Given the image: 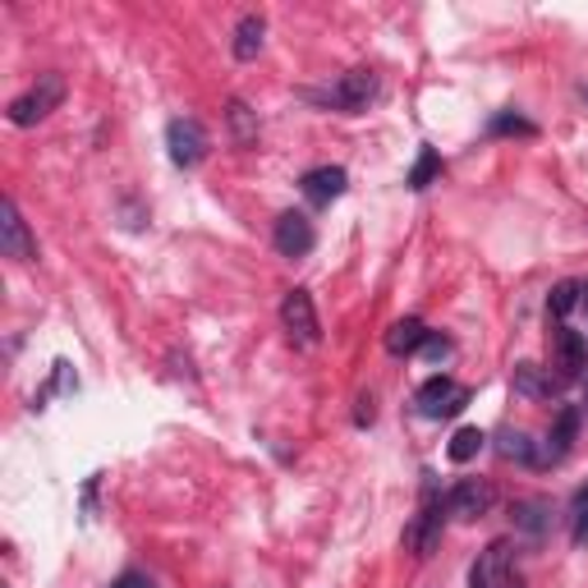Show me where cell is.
Instances as JSON below:
<instances>
[{
  "mask_svg": "<svg viewBox=\"0 0 588 588\" xmlns=\"http://www.w3.org/2000/svg\"><path fill=\"white\" fill-rule=\"evenodd\" d=\"M60 102H65V79L60 74H42L28 92H19V97L10 102V125L28 130V125H38V120H47Z\"/></svg>",
  "mask_w": 588,
  "mask_h": 588,
  "instance_id": "1",
  "label": "cell"
},
{
  "mask_svg": "<svg viewBox=\"0 0 588 588\" xmlns=\"http://www.w3.org/2000/svg\"><path fill=\"white\" fill-rule=\"evenodd\" d=\"M446 506L437 502V487H423V506H419V515L405 524V551H414V556H432L437 551V543H442V524H446V515H442Z\"/></svg>",
  "mask_w": 588,
  "mask_h": 588,
  "instance_id": "2",
  "label": "cell"
},
{
  "mask_svg": "<svg viewBox=\"0 0 588 588\" xmlns=\"http://www.w3.org/2000/svg\"><path fill=\"white\" fill-rule=\"evenodd\" d=\"M414 405H419V414H423V419H432V423H442V419H455V414H460L464 405H470V386H460L455 378L437 373V378H427V382L419 386Z\"/></svg>",
  "mask_w": 588,
  "mask_h": 588,
  "instance_id": "3",
  "label": "cell"
},
{
  "mask_svg": "<svg viewBox=\"0 0 588 588\" xmlns=\"http://www.w3.org/2000/svg\"><path fill=\"white\" fill-rule=\"evenodd\" d=\"M166 152H171V162H175L179 171L198 166V162L207 157V130L198 125L194 115L171 120V125H166Z\"/></svg>",
  "mask_w": 588,
  "mask_h": 588,
  "instance_id": "4",
  "label": "cell"
},
{
  "mask_svg": "<svg viewBox=\"0 0 588 588\" xmlns=\"http://www.w3.org/2000/svg\"><path fill=\"white\" fill-rule=\"evenodd\" d=\"M281 322H286V331H290L295 345H318V340H322V322H318L313 295H308L303 286L290 290V295L281 299Z\"/></svg>",
  "mask_w": 588,
  "mask_h": 588,
  "instance_id": "5",
  "label": "cell"
},
{
  "mask_svg": "<svg viewBox=\"0 0 588 588\" xmlns=\"http://www.w3.org/2000/svg\"><path fill=\"white\" fill-rule=\"evenodd\" d=\"M378 74L373 70H350V74H340V83L327 92V102L336 106V111H350V115H359V111H368V102L378 97Z\"/></svg>",
  "mask_w": 588,
  "mask_h": 588,
  "instance_id": "6",
  "label": "cell"
},
{
  "mask_svg": "<svg viewBox=\"0 0 588 588\" xmlns=\"http://www.w3.org/2000/svg\"><path fill=\"white\" fill-rule=\"evenodd\" d=\"M0 249H6V258H14V262L38 258V239L28 235V221H23L14 198H6V207H0Z\"/></svg>",
  "mask_w": 588,
  "mask_h": 588,
  "instance_id": "7",
  "label": "cell"
},
{
  "mask_svg": "<svg viewBox=\"0 0 588 588\" xmlns=\"http://www.w3.org/2000/svg\"><path fill=\"white\" fill-rule=\"evenodd\" d=\"M470 588H510V543L497 538L478 551V561L470 566Z\"/></svg>",
  "mask_w": 588,
  "mask_h": 588,
  "instance_id": "8",
  "label": "cell"
},
{
  "mask_svg": "<svg viewBox=\"0 0 588 588\" xmlns=\"http://www.w3.org/2000/svg\"><path fill=\"white\" fill-rule=\"evenodd\" d=\"M492 502H497L492 483H483V478H464V483H455V487L446 492V515H455V519H478V515L492 510Z\"/></svg>",
  "mask_w": 588,
  "mask_h": 588,
  "instance_id": "9",
  "label": "cell"
},
{
  "mask_svg": "<svg viewBox=\"0 0 588 588\" xmlns=\"http://www.w3.org/2000/svg\"><path fill=\"white\" fill-rule=\"evenodd\" d=\"M276 249H281L286 258H303V254H313V244H318V230L313 221H308L303 212H286L281 221H276Z\"/></svg>",
  "mask_w": 588,
  "mask_h": 588,
  "instance_id": "10",
  "label": "cell"
},
{
  "mask_svg": "<svg viewBox=\"0 0 588 588\" xmlns=\"http://www.w3.org/2000/svg\"><path fill=\"white\" fill-rule=\"evenodd\" d=\"M584 368H588V340L570 327L556 331V382H579L584 378Z\"/></svg>",
  "mask_w": 588,
  "mask_h": 588,
  "instance_id": "11",
  "label": "cell"
},
{
  "mask_svg": "<svg viewBox=\"0 0 588 588\" xmlns=\"http://www.w3.org/2000/svg\"><path fill=\"white\" fill-rule=\"evenodd\" d=\"M345 184H350V175L340 171V166H318V171H308L299 179V189H303V198L313 203V207H331L340 194H345Z\"/></svg>",
  "mask_w": 588,
  "mask_h": 588,
  "instance_id": "12",
  "label": "cell"
},
{
  "mask_svg": "<svg viewBox=\"0 0 588 588\" xmlns=\"http://www.w3.org/2000/svg\"><path fill=\"white\" fill-rule=\"evenodd\" d=\"M575 432H579V410H561L556 414V423H551V432H547V442H543V451H538V464H561L566 455H570V446H575Z\"/></svg>",
  "mask_w": 588,
  "mask_h": 588,
  "instance_id": "13",
  "label": "cell"
},
{
  "mask_svg": "<svg viewBox=\"0 0 588 588\" xmlns=\"http://www.w3.org/2000/svg\"><path fill=\"white\" fill-rule=\"evenodd\" d=\"M427 327L419 322V318H400L391 331H386V354H395V359H405V354H419L423 345H427Z\"/></svg>",
  "mask_w": 588,
  "mask_h": 588,
  "instance_id": "14",
  "label": "cell"
},
{
  "mask_svg": "<svg viewBox=\"0 0 588 588\" xmlns=\"http://www.w3.org/2000/svg\"><path fill=\"white\" fill-rule=\"evenodd\" d=\"M515 391H519L524 400H551L556 391H561V382L547 378L538 363H519V368H515Z\"/></svg>",
  "mask_w": 588,
  "mask_h": 588,
  "instance_id": "15",
  "label": "cell"
},
{
  "mask_svg": "<svg viewBox=\"0 0 588 588\" xmlns=\"http://www.w3.org/2000/svg\"><path fill=\"white\" fill-rule=\"evenodd\" d=\"M262 38H267V19L262 14H244L235 23V60H254L262 51Z\"/></svg>",
  "mask_w": 588,
  "mask_h": 588,
  "instance_id": "16",
  "label": "cell"
},
{
  "mask_svg": "<svg viewBox=\"0 0 588 588\" xmlns=\"http://www.w3.org/2000/svg\"><path fill=\"white\" fill-rule=\"evenodd\" d=\"M515 529H524V534H529V538H543L547 529H551V506L547 502H519L515 506Z\"/></svg>",
  "mask_w": 588,
  "mask_h": 588,
  "instance_id": "17",
  "label": "cell"
},
{
  "mask_svg": "<svg viewBox=\"0 0 588 588\" xmlns=\"http://www.w3.org/2000/svg\"><path fill=\"white\" fill-rule=\"evenodd\" d=\"M502 460H519V464H538V451L529 442V432H519V427H506L502 432V442H497Z\"/></svg>",
  "mask_w": 588,
  "mask_h": 588,
  "instance_id": "18",
  "label": "cell"
},
{
  "mask_svg": "<svg viewBox=\"0 0 588 588\" xmlns=\"http://www.w3.org/2000/svg\"><path fill=\"white\" fill-rule=\"evenodd\" d=\"M226 120H230V134H235L239 147L258 143V120H254V111L244 106V102H230V106H226Z\"/></svg>",
  "mask_w": 588,
  "mask_h": 588,
  "instance_id": "19",
  "label": "cell"
},
{
  "mask_svg": "<svg viewBox=\"0 0 588 588\" xmlns=\"http://www.w3.org/2000/svg\"><path fill=\"white\" fill-rule=\"evenodd\" d=\"M579 308V281H561V286H551V299H547V313L556 322H566L570 313Z\"/></svg>",
  "mask_w": 588,
  "mask_h": 588,
  "instance_id": "20",
  "label": "cell"
},
{
  "mask_svg": "<svg viewBox=\"0 0 588 588\" xmlns=\"http://www.w3.org/2000/svg\"><path fill=\"white\" fill-rule=\"evenodd\" d=\"M483 442H487V437H483L478 427H460L455 437H451V446H446V455H451L455 464H470V460L483 451Z\"/></svg>",
  "mask_w": 588,
  "mask_h": 588,
  "instance_id": "21",
  "label": "cell"
},
{
  "mask_svg": "<svg viewBox=\"0 0 588 588\" xmlns=\"http://www.w3.org/2000/svg\"><path fill=\"white\" fill-rule=\"evenodd\" d=\"M437 175H442V157H437V152H432V147H423V152H419V162H414V171H410V179H405V184H410V189H427V184H432V179H437Z\"/></svg>",
  "mask_w": 588,
  "mask_h": 588,
  "instance_id": "22",
  "label": "cell"
},
{
  "mask_svg": "<svg viewBox=\"0 0 588 588\" xmlns=\"http://www.w3.org/2000/svg\"><path fill=\"white\" fill-rule=\"evenodd\" d=\"M492 134H524V138H534L538 130L529 125V120H519V115H497V120H492Z\"/></svg>",
  "mask_w": 588,
  "mask_h": 588,
  "instance_id": "23",
  "label": "cell"
},
{
  "mask_svg": "<svg viewBox=\"0 0 588 588\" xmlns=\"http://www.w3.org/2000/svg\"><path fill=\"white\" fill-rule=\"evenodd\" d=\"M575 543H588V487H579L575 497Z\"/></svg>",
  "mask_w": 588,
  "mask_h": 588,
  "instance_id": "24",
  "label": "cell"
},
{
  "mask_svg": "<svg viewBox=\"0 0 588 588\" xmlns=\"http://www.w3.org/2000/svg\"><path fill=\"white\" fill-rule=\"evenodd\" d=\"M111 588H157V584H152L147 575H138V570H130V575H120Z\"/></svg>",
  "mask_w": 588,
  "mask_h": 588,
  "instance_id": "25",
  "label": "cell"
},
{
  "mask_svg": "<svg viewBox=\"0 0 588 588\" xmlns=\"http://www.w3.org/2000/svg\"><path fill=\"white\" fill-rule=\"evenodd\" d=\"M423 350H427V359H437V363H442V359L451 354V340H442V336H427V345H423Z\"/></svg>",
  "mask_w": 588,
  "mask_h": 588,
  "instance_id": "26",
  "label": "cell"
},
{
  "mask_svg": "<svg viewBox=\"0 0 588 588\" xmlns=\"http://www.w3.org/2000/svg\"><path fill=\"white\" fill-rule=\"evenodd\" d=\"M579 308H584V313H588V281L579 286Z\"/></svg>",
  "mask_w": 588,
  "mask_h": 588,
  "instance_id": "27",
  "label": "cell"
},
{
  "mask_svg": "<svg viewBox=\"0 0 588 588\" xmlns=\"http://www.w3.org/2000/svg\"><path fill=\"white\" fill-rule=\"evenodd\" d=\"M584 102H588V87H584Z\"/></svg>",
  "mask_w": 588,
  "mask_h": 588,
  "instance_id": "28",
  "label": "cell"
},
{
  "mask_svg": "<svg viewBox=\"0 0 588 588\" xmlns=\"http://www.w3.org/2000/svg\"><path fill=\"white\" fill-rule=\"evenodd\" d=\"M584 405H588V395H584Z\"/></svg>",
  "mask_w": 588,
  "mask_h": 588,
  "instance_id": "29",
  "label": "cell"
}]
</instances>
